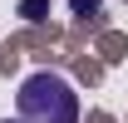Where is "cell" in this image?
Here are the masks:
<instances>
[{"mask_svg":"<svg viewBox=\"0 0 128 123\" xmlns=\"http://www.w3.org/2000/svg\"><path fill=\"white\" fill-rule=\"evenodd\" d=\"M79 108H84L79 89L54 69H40V74L20 79V94H15L20 123H79Z\"/></svg>","mask_w":128,"mask_h":123,"instance_id":"obj_1","label":"cell"},{"mask_svg":"<svg viewBox=\"0 0 128 123\" xmlns=\"http://www.w3.org/2000/svg\"><path fill=\"white\" fill-rule=\"evenodd\" d=\"M20 20H30V25L49 20V0H20Z\"/></svg>","mask_w":128,"mask_h":123,"instance_id":"obj_2","label":"cell"},{"mask_svg":"<svg viewBox=\"0 0 128 123\" xmlns=\"http://www.w3.org/2000/svg\"><path fill=\"white\" fill-rule=\"evenodd\" d=\"M104 10V0H69V15L74 20H89V15H98Z\"/></svg>","mask_w":128,"mask_h":123,"instance_id":"obj_3","label":"cell"},{"mask_svg":"<svg viewBox=\"0 0 128 123\" xmlns=\"http://www.w3.org/2000/svg\"><path fill=\"white\" fill-rule=\"evenodd\" d=\"M5 123H10V118H5ZM15 123H20V118H15Z\"/></svg>","mask_w":128,"mask_h":123,"instance_id":"obj_4","label":"cell"}]
</instances>
